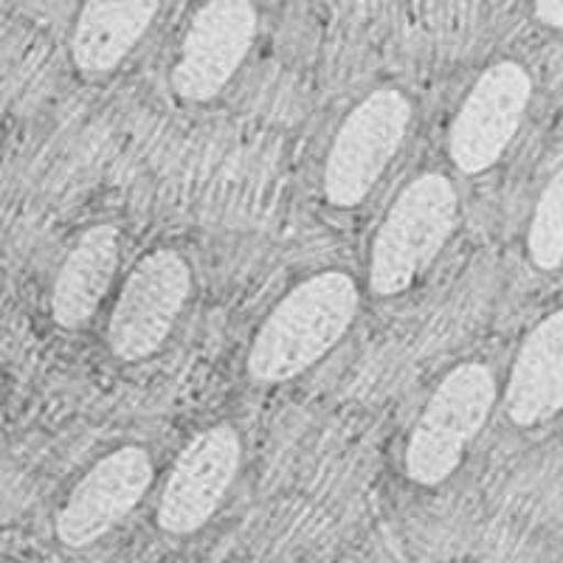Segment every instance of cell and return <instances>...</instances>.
Here are the masks:
<instances>
[{
  "label": "cell",
  "mask_w": 563,
  "mask_h": 563,
  "mask_svg": "<svg viewBox=\"0 0 563 563\" xmlns=\"http://www.w3.org/2000/svg\"><path fill=\"white\" fill-rule=\"evenodd\" d=\"M355 310L358 288L346 274L330 271L301 282L260 327L249 352V372L263 384L299 378L344 339Z\"/></svg>",
  "instance_id": "1"
},
{
  "label": "cell",
  "mask_w": 563,
  "mask_h": 563,
  "mask_svg": "<svg viewBox=\"0 0 563 563\" xmlns=\"http://www.w3.org/2000/svg\"><path fill=\"white\" fill-rule=\"evenodd\" d=\"M456 225V189L445 175H420L386 214L372 245L369 288L397 296L434 263Z\"/></svg>",
  "instance_id": "2"
},
{
  "label": "cell",
  "mask_w": 563,
  "mask_h": 563,
  "mask_svg": "<svg viewBox=\"0 0 563 563\" xmlns=\"http://www.w3.org/2000/svg\"><path fill=\"white\" fill-rule=\"evenodd\" d=\"M496 404V380L482 364H462L437 386L406 445V474L434 487L460 467L467 442L482 431Z\"/></svg>",
  "instance_id": "3"
},
{
  "label": "cell",
  "mask_w": 563,
  "mask_h": 563,
  "mask_svg": "<svg viewBox=\"0 0 563 563\" xmlns=\"http://www.w3.org/2000/svg\"><path fill=\"white\" fill-rule=\"evenodd\" d=\"M411 104L400 90H375L346 115L324 167V198L339 209L358 206L400 150Z\"/></svg>",
  "instance_id": "4"
},
{
  "label": "cell",
  "mask_w": 563,
  "mask_h": 563,
  "mask_svg": "<svg viewBox=\"0 0 563 563\" xmlns=\"http://www.w3.org/2000/svg\"><path fill=\"white\" fill-rule=\"evenodd\" d=\"M192 290V271L175 251H153L124 282L119 305L108 327V344L119 361H141L153 355Z\"/></svg>",
  "instance_id": "5"
},
{
  "label": "cell",
  "mask_w": 563,
  "mask_h": 563,
  "mask_svg": "<svg viewBox=\"0 0 563 563\" xmlns=\"http://www.w3.org/2000/svg\"><path fill=\"white\" fill-rule=\"evenodd\" d=\"M532 79L519 63H496L476 79L451 124V161L465 175L490 169L521 128Z\"/></svg>",
  "instance_id": "6"
},
{
  "label": "cell",
  "mask_w": 563,
  "mask_h": 563,
  "mask_svg": "<svg viewBox=\"0 0 563 563\" xmlns=\"http://www.w3.org/2000/svg\"><path fill=\"white\" fill-rule=\"evenodd\" d=\"M251 0H209L192 18L180 59L173 68V88L186 102H209L229 85L249 54L256 34Z\"/></svg>",
  "instance_id": "7"
},
{
  "label": "cell",
  "mask_w": 563,
  "mask_h": 563,
  "mask_svg": "<svg viewBox=\"0 0 563 563\" xmlns=\"http://www.w3.org/2000/svg\"><path fill=\"white\" fill-rule=\"evenodd\" d=\"M240 467V437L231 426H214L195 437L175 460L158 501V527L189 536L214 516Z\"/></svg>",
  "instance_id": "8"
},
{
  "label": "cell",
  "mask_w": 563,
  "mask_h": 563,
  "mask_svg": "<svg viewBox=\"0 0 563 563\" xmlns=\"http://www.w3.org/2000/svg\"><path fill=\"white\" fill-rule=\"evenodd\" d=\"M153 482L147 451L128 445L90 467L57 516V538L65 547H88L108 536L133 510Z\"/></svg>",
  "instance_id": "9"
},
{
  "label": "cell",
  "mask_w": 563,
  "mask_h": 563,
  "mask_svg": "<svg viewBox=\"0 0 563 563\" xmlns=\"http://www.w3.org/2000/svg\"><path fill=\"white\" fill-rule=\"evenodd\" d=\"M507 417L541 426L563 409V310L547 316L521 346L507 384Z\"/></svg>",
  "instance_id": "10"
},
{
  "label": "cell",
  "mask_w": 563,
  "mask_h": 563,
  "mask_svg": "<svg viewBox=\"0 0 563 563\" xmlns=\"http://www.w3.org/2000/svg\"><path fill=\"white\" fill-rule=\"evenodd\" d=\"M115 265H119V229L93 225L85 231L65 256L57 282H54V321L65 330H74L97 313L110 288Z\"/></svg>",
  "instance_id": "11"
},
{
  "label": "cell",
  "mask_w": 563,
  "mask_h": 563,
  "mask_svg": "<svg viewBox=\"0 0 563 563\" xmlns=\"http://www.w3.org/2000/svg\"><path fill=\"white\" fill-rule=\"evenodd\" d=\"M161 0H85L70 57L85 74H108L122 63L153 23Z\"/></svg>",
  "instance_id": "12"
},
{
  "label": "cell",
  "mask_w": 563,
  "mask_h": 563,
  "mask_svg": "<svg viewBox=\"0 0 563 563\" xmlns=\"http://www.w3.org/2000/svg\"><path fill=\"white\" fill-rule=\"evenodd\" d=\"M527 251L536 268H563V167L544 189L527 231Z\"/></svg>",
  "instance_id": "13"
},
{
  "label": "cell",
  "mask_w": 563,
  "mask_h": 563,
  "mask_svg": "<svg viewBox=\"0 0 563 563\" xmlns=\"http://www.w3.org/2000/svg\"><path fill=\"white\" fill-rule=\"evenodd\" d=\"M536 18L550 29H563V0H536Z\"/></svg>",
  "instance_id": "14"
}]
</instances>
